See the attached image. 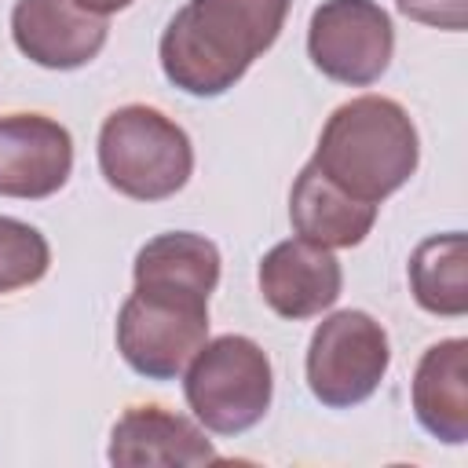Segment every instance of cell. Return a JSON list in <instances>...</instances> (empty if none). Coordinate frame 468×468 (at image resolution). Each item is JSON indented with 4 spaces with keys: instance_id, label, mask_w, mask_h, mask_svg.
Instances as JSON below:
<instances>
[{
    "instance_id": "6da1fadb",
    "label": "cell",
    "mask_w": 468,
    "mask_h": 468,
    "mask_svg": "<svg viewBox=\"0 0 468 468\" xmlns=\"http://www.w3.org/2000/svg\"><path fill=\"white\" fill-rule=\"evenodd\" d=\"M292 0H190L157 44L165 77L197 99L230 91L278 40Z\"/></svg>"
},
{
    "instance_id": "7a4b0ae2",
    "label": "cell",
    "mask_w": 468,
    "mask_h": 468,
    "mask_svg": "<svg viewBox=\"0 0 468 468\" xmlns=\"http://www.w3.org/2000/svg\"><path fill=\"white\" fill-rule=\"evenodd\" d=\"M311 161L351 197L380 205L417 172L420 139L402 102L358 95L329 113Z\"/></svg>"
},
{
    "instance_id": "3957f363",
    "label": "cell",
    "mask_w": 468,
    "mask_h": 468,
    "mask_svg": "<svg viewBox=\"0 0 468 468\" xmlns=\"http://www.w3.org/2000/svg\"><path fill=\"white\" fill-rule=\"evenodd\" d=\"M99 172L132 201H165L194 172L190 135L157 106L128 102L99 128Z\"/></svg>"
},
{
    "instance_id": "277c9868",
    "label": "cell",
    "mask_w": 468,
    "mask_h": 468,
    "mask_svg": "<svg viewBox=\"0 0 468 468\" xmlns=\"http://www.w3.org/2000/svg\"><path fill=\"white\" fill-rule=\"evenodd\" d=\"M183 395L201 428L216 435H241L271 410V358L252 336L241 333L205 340V347L186 366Z\"/></svg>"
},
{
    "instance_id": "5b68a950",
    "label": "cell",
    "mask_w": 468,
    "mask_h": 468,
    "mask_svg": "<svg viewBox=\"0 0 468 468\" xmlns=\"http://www.w3.org/2000/svg\"><path fill=\"white\" fill-rule=\"evenodd\" d=\"M208 340V300L135 285L117 314V351L146 380H176Z\"/></svg>"
},
{
    "instance_id": "8992f818",
    "label": "cell",
    "mask_w": 468,
    "mask_h": 468,
    "mask_svg": "<svg viewBox=\"0 0 468 468\" xmlns=\"http://www.w3.org/2000/svg\"><path fill=\"white\" fill-rule=\"evenodd\" d=\"M391 366V344L384 325L366 311L329 314L307 344V388L329 410H351L366 402Z\"/></svg>"
},
{
    "instance_id": "52a82bcc",
    "label": "cell",
    "mask_w": 468,
    "mask_h": 468,
    "mask_svg": "<svg viewBox=\"0 0 468 468\" xmlns=\"http://www.w3.org/2000/svg\"><path fill=\"white\" fill-rule=\"evenodd\" d=\"M395 51V26L377 0H322L307 26L314 69L336 84H377Z\"/></svg>"
},
{
    "instance_id": "ba28073f",
    "label": "cell",
    "mask_w": 468,
    "mask_h": 468,
    "mask_svg": "<svg viewBox=\"0 0 468 468\" xmlns=\"http://www.w3.org/2000/svg\"><path fill=\"white\" fill-rule=\"evenodd\" d=\"M73 172L69 128L48 113H0V197L40 201Z\"/></svg>"
},
{
    "instance_id": "9c48e42d",
    "label": "cell",
    "mask_w": 468,
    "mask_h": 468,
    "mask_svg": "<svg viewBox=\"0 0 468 468\" xmlns=\"http://www.w3.org/2000/svg\"><path fill=\"white\" fill-rule=\"evenodd\" d=\"M256 278H260L263 303L289 322H303L329 311L344 289V271L333 249L314 245L300 234L289 241H278L260 260Z\"/></svg>"
},
{
    "instance_id": "30bf717a",
    "label": "cell",
    "mask_w": 468,
    "mask_h": 468,
    "mask_svg": "<svg viewBox=\"0 0 468 468\" xmlns=\"http://www.w3.org/2000/svg\"><path fill=\"white\" fill-rule=\"evenodd\" d=\"M11 37L15 48L44 69H80L102 51L110 26L73 0H18Z\"/></svg>"
},
{
    "instance_id": "8fae6325",
    "label": "cell",
    "mask_w": 468,
    "mask_h": 468,
    "mask_svg": "<svg viewBox=\"0 0 468 468\" xmlns=\"http://www.w3.org/2000/svg\"><path fill=\"white\" fill-rule=\"evenodd\" d=\"M110 464H212L219 461L205 431L165 406H128L110 431Z\"/></svg>"
},
{
    "instance_id": "7c38bea8",
    "label": "cell",
    "mask_w": 468,
    "mask_h": 468,
    "mask_svg": "<svg viewBox=\"0 0 468 468\" xmlns=\"http://www.w3.org/2000/svg\"><path fill=\"white\" fill-rule=\"evenodd\" d=\"M413 413L420 428L446 442L461 446L468 439V340L450 336L431 344L413 373Z\"/></svg>"
},
{
    "instance_id": "4fadbf2b",
    "label": "cell",
    "mask_w": 468,
    "mask_h": 468,
    "mask_svg": "<svg viewBox=\"0 0 468 468\" xmlns=\"http://www.w3.org/2000/svg\"><path fill=\"white\" fill-rule=\"evenodd\" d=\"M289 219L292 230L325 249H351L366 241L377 223V205L351 197L340 190L314 161H307L289 190Z\"/></svg>"
},
{
    "instance_id": "5bb4252c",
    "label": "cell",
    "mask_w": 468,
    "mask_h": 468,
    "mask_svg": "<svg viewBox=\"0 0 468 468\" xmlns=\"http://www.w3.org/2000/svg\"><path fill=\"white\" fill-rule=\"evenodd\" d=\"M219 249L205 234L194 230H168L150 238L132 263L135 285H165L194 296H212L219 285Z\"/></svg>"
},
{
    "instance_id": "9a60e30c",
    "label": "cell",
    "mask_w": 468,
    "mask_h": 468,
    "mask_svg": "<svg viewBox=\"0 0 468 468\" xmlns=\"http://www.w3.org/2000/svg\"><path fill=\"white\" fill-rule=\"evenodd\" d=\"M468 241L461 230L424 238L410 256L413 300L439 318H461L468 311Z\"/></svg>"
},
{
    "instance_id": "2e32d148",
    "label": "cell",
    "mask_w": 468,
    "mask_h": 468,
    "mask_svg": "<svg viewBox=\"0 0 468 468\" xmlns=\"http://www.w3.org/2000/svg\"><path fill=\"white\" fill-rule=\"evenodd\" d=\"M51 267L48 238L26 219L0 216V296L37 285Z\"/></svg>"
},
{
    "instance_id": "e0dca14e",
    "label": "cell",
    "mask_w": 468,
    "mask_h": 468,
    "mask_svg": "<svg viewBox=\"0 0 468 468\" xmlns=\"http://www.w3.org/2000/svg\"><path fill=\"white\" fill-rule=\"evenodd\" d=\"M395 7L420 26L446 29V33H464L468 26V0H395Z\"/></svg>"
},
{
    "instance_id": "ac0fdd59",
    "label": "cell",
    "mask_w": 468,
    "mask_h": 468,
    "mask_svg": "<svg viewBox=\"0 0 468 468\" xmlns=\"http://www.w3.org/2000/svg\"><path fill=\"white\" fill-rule=\"evenodd\" d=\"M77 7H84L88 15H99V18H110L113 11H124L132 0H73Z\"/></svg>"
}]
</instances>
